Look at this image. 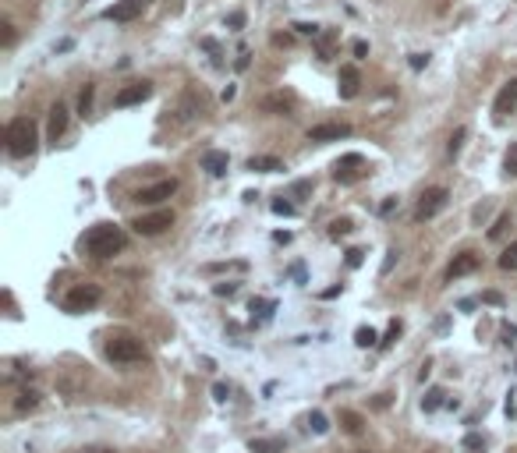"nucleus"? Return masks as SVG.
<instances>
[{"mask_svg": "<svg viewBox=\"0 0 517 453\" xmlns=\"http://www.w3.org/2000/svg\"><path fill=\"white\" fill-rule=\"evenodd\" d=\"M124 244H128V237H124V231L117 223H96L86 234V252L92 259H110L124 248Z\"/></svg>", "mask_w": 517, "mask_h": 453, "instance_id": "f257e3e1", "label": "nucleus"}, {"mask_svg": "<svg viewBox=\"0 0 517 453\" xmlns=\"http://www.w3.org/2000/svg\"><path fill=\"white\" fill-rule=\"evenodd\" d=\"M4 142H8V153H11L14 159L32 156V153H36V142H39L36 120H32V117H14L11 125H8V131H4Z\"/></svg>", "mask_w": 517, "mask_h": 453, "instance_id": "f03ea898", "label": "nucleus"}, {"mask_svg": "<svg viewBox=\"0 0 517 453\" xmlns=\"http://www.w3.org/2000/svg\"><path fill=\"white\" fill-rule=\"evenodd\" d=\"M107 358H110V361H121V365L142 361V358H146V347H142V340L131 337V333H117V337L107 340Z\"/></svg>", "mask_w": 517, "mask_h": 453, "instance_id": "7ed1b4c3", "label": "nucleus"}, {"mask_svg": "<svg viewBox=\"0 0 517 453\" xmlns=\"http://www.w3.org/2000/svg\"><path fill=\"white\" fill-rule=\"evenodd\" d=\"M99 298H103V291L96 283H78L64 294V312H86V308L99 305Z\"/></svg>", "mask_w": 517, "mask_h": 453, "instance_id": "20e7f679", "label": "nucleus"}, {"mask_svg": "<svg viewBox=\"0 0 517 453\" xmlns=\"http://www.w3.org/2000/svg\"><path fill=\"white\" fill-rule=\"evenodd\" d=\"M174 223V213L171 209H156V213H146V216H138L131 226L142 234V237H156V234H163L167 226Z\"/></svg>", "mask_w": 517, "mask_h": 453, "instance_id": "39448f33", "label": "nucleus"}, {"mask_svg": "<svg viewBox=\"0 0 517 453\" xmlns=\"http://www.w3.org/2000/svg\"><path fill=\"white\" fill-rule=\"evenodd\" d=\"M333 177H337L340 184H355V181H362V177H365V159H362L358 153L340 156V159L333 163Z\"/></svg>", "mask_w": 517, "mask_h": 453, "instance_id": "423d86ee", "label": "nucleus"}, {"mask_svg": "<svg viewBox=\"0 0 517 453\" xmlns=\"http://www.w3.org/2000/svg\"><path fill=\"white\" fill-rule=\"evenodd\" d=\"M446 198H450L446 188H429V192L422 195V202H418V209H415V220H418V223L432 220V216H436L443 205H446Z\"/></svg>", "mask_w": 517, "mask_h": 453, "instance_id": "0eeeda50", "label": "nucleus"}, {"mask_svg": "<svg viewBox=\"0 0 517 453\" xmlns=\"http://www.w3.org/2000/svg\"><path fill=\"white\" fill-rule=\"evenodd\" d=\"M153 96V81H131L114 96V107H135V103H146Z\"/></svg>", "mask_w": 517, "mask_h": 453, "instance_id": "6e6552de", "label": "nucleus"}, {"mask_svg": "<svg viewBox=\"0 0 517 453\" xmlns=\"http://www.w3.org/2000/svg\"><path fill=\"white\" fill-rule=\"evenodd\" d=\"M174 192H177V181H156V184H149V188H138V192H135V202L156 205V202H163V198H171Z\"/></svg>", "mask_w": 517, "mask_h": 453, "instance_id": "1a4fd4ad", "label": "nucleus"}, {"mask_svg": "<svg viewBox=\"0 0 517 453\" xmlns=\"http://www.w3.org/2000/svg\"><path fill=\"white\" fill-rule=\"evenodd\" d=\"M358 89H362V75H358V68H355V64H344V68H340V78H337V92H340V99H355Z\"/></svg>", "mask_w": 517, "mask_h": 453, "instance_id": "9d476101", "label": "nucleus"}, {"mask_svg": "<svg viewBox=\"0 0 517 453\" xmlns=\"http://www.w3.org/2000/svg\"><path fill=\"white\" fill-rule=\"evenodd\" d=\"M514 107H517V78H510L507 86L500 89V96H496V103H492V114L503 120V117H507Z\"/></svg>", "mask_w": 517, "mask_h": 453, "instance_id": "9b49d317", "label": "nucleus"}, {"mask_svg": "<svg viewBox=\"0 0 517 453\" xmlns=\"http://www.w3.org/2000/svg\"><path fill=\"white\" fill-rule=\"evenodd\" d=\"M351 135V125H316L308 128V142H340Z\"/></svg>", "mask_w": 517, "mask_h": 453, "instance_id": "f8f14e48", "label": "nucleus"}, {"mask_svg": "<svg viewBox=\"0 0 517 453\" xmlns=\"http://www.w3.org/2000/svg\"><path fill=\"white\" fill-rule=\"evenodd\" d=\"M142 4H146V0H121V4L107 8V18L110 22H135L142 14Z\"/></svg>", "mask_w": 517, "mask_h": 453, "instance_id": "ddd939ff", "label": "nucleus"}, {"mask_svg": "<svg viewBox=\"0 0 517 453\" xmlns=\"http://www.w3.org/2000/svg\"><path fill=\"white\" fill-rule=\"evenodd\" d=\"M475 270H479V255H475V252H461L457 259L450 262V270H446V280L468 276V273H475Z\"/></svg>", "mask_w": 517, "mask_h": 453, "instance_id": "4468645a", "label": "nucleus"}, {"mask_svg": "<svg viewBox=\"0 0 517 453\" xmlns=\"http://www.w3.org/2000/svg\"><path fill=\"white\" fill-rule=\"evenodd\" d=\"M47 131H50V142H57L60 135L68 131V107H64V103H53V107H50V125H47Z\"/></svg>", "mask_w": 517, "mask_h": 453, "instance_id": "2eb2a0df", "label": "nucleus"}, {"mask_svg": "<svg viewBox=\"0 0 517 453\" xmlns=\"http://www.w3.org/2000/svg\"><path fill=\"white\" fill-rule=\"evenodd\" d=\"M227 153L223 149H210V153H202V170L205 174H213V177H223L227 174Z\"/></svg>", "mask_w": 517, "mask_h": 453, "instance_id": "dca6fc26", "label": "nucleus"}, {"mask_svg": "<svg viewBox=\"0 0 517 453\" xmlns=\"http://www.w3.org/2000/svg\"><path fill=\"white\" fill-rule=\"evenodd\" d=\"M248 170H259V174H273V170H283V163L277 156H252L248 159Z\"/></svg>", "mask_w": 517, "mask_h": 453, "instance_id": "f3484780", "label": "nucleus"}, {"mask_svg": "<svg viewBox=\"0 0 517 453\" xmlns=\"http://www.w3.org/2000/svg\"><path fill=\"white\" fill-rule=\"evenodd\" d=\"M355 344H358V347H376V344H379V333H376L372 326H358V329H355Z\"/></svg>", "mask_w": 517, "mask_h": 453, "instance_id": "a211bd4d", "label": "nucleus"}, {"mask_svg": "<svg viewBox=\"0 0 517 453\" xmlns=\"http://www.w3.org/2000/svg\"><path fill=\"white\" fill-rule=\"evenodd\" d=\"M36 404H39L36 389H22V393H18V400H14V411H32Z\"/></svg>", "mask_w": 517, "mask_h": 453, "instance_id": "6ab92c4d", "label": "nucleus"}, {"mask_svg": "<svg viewBox=\"0 0 517 453\" xmlns=\"http://www.w3.org/2000/svg\"><path fill=\"white\" fill-rule=\"evenodd\" d=\"M283 443L280 439H252V453H280Z\"/></svg>", "mask_w": 517, "mask_h": 453, "instance_id": "aec40b11", "label": "nucleus"}, {"mask_svg": "<svg viewBox=\"0 0 517 453\" xmlns=\"http://www.w3.org/2000/svg\"><path fill=\"white\" fill-rule=\"evenodd\" d=\"M500 270H507V273L517 270V241L510 244V248H503V255H500Z\"/></svg>", "mask_w": 517, "mask_h": 453, "instance_id": "412c9836", "label": "nucleus"}, {"mask_svg": "<svg viewBox=\"0 0 517 453\" xmlns=\"http://www.w3.org/2000/svg\"><path fill=\"white\" fill-rule=\"evenodd\" d=\"M443 397H446L443 389H429V393H425V400H422V407H425V411H440V407L446 404Z\"/></svg>", "mask_w": 517, "mask_h": 453, "instance_id": "4be33fe9", "label": "nucleus"}, {"mask_svg": "<svg viewBox=\"0 0 517 453\" xmlns=\"http://www.w3.org/2000/svg\"><path fill=\"white\" fill-rule=\"evenodd\" d=\"M351 231H355V223H351L347 216H340V220L329 223V237H344V234H351Z\"/></svg>", "mask_w": 517, "mask_h": 453, "instance_id": "5701e85b", "label": "nucleus"}, {"mask_svg": "<svg viewBox=\"0 0 517 453\" xmlns=\"http://www.w3.org/2000/svg\"><path fill=\"white\" fill-rule=\"evenodd\" d=\"M308 428H312L316 436H323V432L329 428V422H326V415H323V411H312V415H308Z\"/></svg>", "mask_w": 517, "mask_h": 453, "instance_id": "b1692460", "label": "nucleus"}, {"mask_svg": "<svg viewBox=\"0 0 517 453\" xmlns=\"http://www.w3.org/2000/svg\"><path fill=\"white\" fill-rule=\"evenodd\" d=\"M340 422H344V428H347V432H355V436L362 432V415H355V411H344Z\"/></svg>", "mask_w": 517, "mask_h": 453, "instance_id": "393cba45", "label": "nucleus"}, {"mask_svg": "<svg viewBox=\"0 0 517 453\" xmlns=\"http://www.w3.org/2000/svg\"><path fill=\"white\" fill-rule=\"evenodd\" d=\"M89 110H92V86H86V89H81V96H78V114L86 117Z\"/></svg>", "mask_w": 517, "mask_h": 453, "instance_id": "a878e982", "label": "nucleus"}, {"mask_svg": "<svg viewBox=\"0 0 517 453\" xmlns=\"http://www.w3.org/2000/svg\"><path fill=\"white\" fill-rule=\"evenodd\" d=\"M464 135H468L464 128H457V131L450 135V146H446V149H450V156H457V153H461V146H464Z\"/></svg>", "mask_w": 517, "mask_h": 453, "instance_id": "bb28decb", "label": "nucleus"}, {"mask_svg": "<svg viewBox=\"0 0 517 453\" xmlns=\"http://www.w3.org/2000/svg\"><path fill=\"white\" fill-rule=\"evenodd\" d=\"M503 167H507V170L517 177V142H514V146L507 149V156H503Z\"/></svg>", "mask_w": 517, "mask_h": 453, "instance_id": "cd10ccee", "label": "nucleus"}, {"mask_svg": "<svg viewBox=\"0 0 517 453\" xmlns=\"http://www.w3.org/2000/svg\"><path fill=\"white\" fill-rule=\"evenodd\" d=\"M482 446H486V439L479 436V432H471V436H464V450H471V453H475V450H482Z\"/></svg>", "mask_w": 517, "mask_h": 453, "instance_id": "c85d7f7f", "label": "nucleus"}, {"mask_svg": "<svg viewBox=\"0 0 517 453\" xmlns=\"http://www.w3.org/2000/svg\"><path fill=\"white\" fill-rule=\"evenodd\" d=\"M273 213H277V216H294V205L283 202V198H277V202H273Z\"/></svg>", "mask_w": 517, "mask_h": 453, "instance_id": "c756f323", "label": "nucleus"}, {"mask_svg": "<svg viewBox=\"0 0 517 453\" xmlns=\"http://www.w3.org/2000/svg\"><path fill=\"white\" fill-rule=\"evenodd\" d=\"M397 333H401V322L394 319V322H390V329H386V340H379V347H390V344L397 340Z\"/></svg>", "mask_w": 517, "mask_h": 453, "instance_id": "7c9ffc66", "label": "nucleus"}, {"mask_svg": "<svg viewBox=\"0 0 517 453\" xmlns=\"http://www.w3.org/2000/svg\"><path fill=\"white\" fill-rule=\"evenodd\" d=\"M362 248H347V266H351V270H358V266H362Z\"/></svg>", "mask_w": 517, "mask_h": 453, "instance_id": "2f4dec72", "label": "nucleus"}, {"mask_svg": "<svg viewBox=\"0 0 517 453\" xmlns=\"http://www.w3.org/2000/svg\"><path fill=\"white\" fill-rule=\"evenodd\" d=\"M213 291H216L220 298H231V294L238 291V283H216V287H213Z\"/></svg>", "mask_w": 517, "mask_h": 453, "instance_id": "473e14b6", "label": "nucleus"}, {"mask_svg": "<svg viewBox=\"0 0 517 453\" xmlns=\"http://www.w3.org/2000/svg\"><path fill=\"white\" fill-rule=\"evenodd\" d=\"M429 64V53H411V68H415V71H422Z\"/></svg>", "mask_w": 517, "mask_h": 453, "instance_id": "72a5a7b5", "label": "nucleus"}, {"mask_svg": "<svg viewBox=\"0 0 517 453\" xmlns=\"http://www.w3.org/2000/svg\"><path fill=\"white\" fill-rule=\"evenodd\" d=\"M213 397H216V400L223 404L227 397H231V386H223V383H216V386H213Z\"/></svg>", "mask_w": 517, "mask_h": 453, "instance_id": "f704fd0d", "label": "nucleus"}, {"mask_svg": "<svg viewBox=\"0 0 517 453\" xmlns=\"http://www.w3.org/2000/svg\"><path fill=\"white\" fill-rule=\"evenodd\" d=\"M482 301H486V305H503V294H500V291H486Z\"/></svg>", "mask_w": 517, "mask_h": 453, "instance_id": "c9c22d12", "label": "nucleus"}, {"mask_svg": "<svg viewBox=\"0 0 517 453\" xmlns=\"http://www.w3.org/2000/svg\"><path fill=\"white\" fill-rule=\"evenodd\" d=\"M394 262H397V252H386V259H383V276L394 270Z\"/></svg>", "mask_w": 517, "mask_h": 453, "instance_id": "e433bc0d", "label": "nucleus"}, {"mask_svg": "<svg viewBox=\"0 0 517 453\" xmlns=\"http://www.w3.org/2000/svg\"><path fill=\"white\" fill-rule=\"evenodd\" d=\"M227 25H231V29H241V25H244V14H241V11H234L231 18H227Z\"/></svg>", "mask_w": 517, "mask_h": 453, "instance_id": "4c0bfd02", "label": "nucleus"}, {"mask_svg": "<svg viewBox=\"0 0 517 453\" xmlns=\"http://www.w3.org/2000/svg\"><path fill=\"white\" fill-rule=\"evenodd\" d=\"M394 209H397V198H386V202L379 205V213H383V216H390V213H394Z\"/></svg>", "mask_w": 517, "mask_h": 453, "instance_id": "58836bf2", "label": "nucleus"}, {"mask_svg": "<svg viewBox=\"0 0 517 453\" xmlns=\"http://www.w3.org/2000/svg\"><path fill=\"white\" fill-rule=\"evenodd\" d=\"M0 29H4V47H11V43H14V25H8V22H4Z\"/></svg>", "mask_w": 517, "mask_h": 453, "instance_id": "ea45409f", "label": "nucleus"}, {"mask_svg": "<svg viewBox=\"0 0 517 453\" xmlns=\"http://www.w3.org/2000/svg\"><path fill=\"white\" fill-rule=\"evenodd\" d=\"M503 226H507V216H500V220H496V226L489 231V237H500V234H503Z\"/></svg>", "mask_w": 517, "mask_h": 453, "instance_id": "a19ab883", "label": "nucleus"}, {"mask_svg": "<svg viewBox=\"0 0 517 453\" xmlns=\"http://www.w3.org/2000/svg\"><path fill=\"white\" fill-rule=\"evenodd\" d=\"M355 57H368V43H365V39H355Z\"/></svg>", "mask_w": 517, "mask_h": 453, "instance_id": "79ce46f5", "label": "nucleus"}, {"mask_svg": "<svg viewBox=\"0 0 517 453\" xmlns=\"http://www.w3.org/2000/svg\"><path fill=\"white\" fill-rule=\"evenodd\" d=\"M248 64H252V60H248V53L241 50V57H238V71H248Z\"/></svg>", "mask_w": 517, "mask_h": 453, "instance_id": "37998d69", "label": "nucleus"}, {"mask_svg": "<svg viewBox=\"0 0 517 453\" xmlns=\"http://www.w3.org/2000/svg\"><path fill=\"white\" fill-rule=\"evenodd\" d=\"M81 453H114V450H103V446H92V450H81Z\"/></svg>", "mask_w": 517, "mask_h": 453, "instance_id": "c03bdc74", "label": "nucleus"}, {"mask_svg": "<svg viewBox=\"0 0 517 453\" xmlns=\"http://www.w3.org/2000/svg\"><path fill=\"white\" fill-rule=\"evenodd\" d=\"M358 453H368V450H358Z\"/></svg>", "mask_w": 517, "mask_h": 453, "instance_id": "a18cd8bd", "label": "nucleus"}]
</instances>
